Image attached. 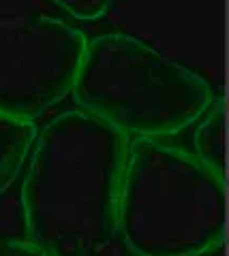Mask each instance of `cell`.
Instances as JSON below:
<instances>
[{
	"instance_id": "277c9868",
	"label": "cell",
	"mask_w": 229,
	"mask_h": 256,
	"mask_svg": "<svg viewBox=\"0 0 229 256\" xmlns=\"http://www.w3.org/2000/svg\"><path fill=\"white\" fill-rule=\"evenodd\" d=\"M86 43L62 18L0 0V114L35 122L65 100Z\"/></svg>"
},
{
	"instance_id": "5b68a950",
	"label": "cell",
	"mask_w": 229,
	"mask_h": 256,
	"mask_svg": "<svg viewBox=\"0 0 229 256\" xmlns=\"http://www.w3.org/2000/svg\"><path fill=\"white\" fill-rule=\"evenodd\" d=\"M35 139V122L0 114V194L24 171Z\"/></svg>"
},
{
	"instance_id": "8992f818",
	"label": "cell",
	"mask_w": 229,
	"mask_h": 256,
	"mask_svg": "<svg viewBox=\"0 0 229 256\" xmlns=\"http://www.w3.org/2000/svg\"><path fill=\"white\" fill-rule=\"evenodd\" d=\"M193 156L218 178L227 175V139H225V102L214 98L208 111L195 122Z\"/></svg>"
},
{
	"instance_id": "ba28073f",
	"label": "cell",
	"mask_w": 229,
	"mask_h": 256,
	"mask_svg": "<svg viewBox=\"0 0 229 256\" xmlns=\"http://www.w3.org/2000/svg\"><path fill=\"white\" fill-rule=\"evenodd\" d=\"M0 256H47L43 250H39L28 239H5L0 242Z\"/></svg>"
},
{
	"instance_id": "52a82bcc",
	"label": "cell",
	"mask_w": 229,
	"mask_h": 256,
	"mask_svg": "<svg viewBox=\"0 0 229 256\" xmlns=\"http://www.w3.org/2000/svg\"><path fill=\"white\" fill-rule=\"evenodd\" d=\"M60 13L67 18L82 20V22H94L101 20L112 9L114 0H50Z\"/></svg>"
},
{
	"instance_id": "3957f363",
	"label": "cell",
	"mask_w": 229,
	"mask_h": 256,
	"mask_svg": "<svg viewBox=\"0 0 229 256\" xmlns=\"http://www.w3.org/2000/svg\"><path fill=\"white\" fill-rule=\"evenodd\" d=\"M71 94L124 137L159 141L195 126L216 98L201 75L126 32L86 43Z\"/></svg>"
},
{
	"instance_id": "6da1fadb",
	"label": "cell",
	"mask_w": 229,
	"mask_h": 256,
	"mask_svg": "<svg viewBox=\"0 0 229 256\" xmlns=\"http://www.w3.org/2000/svg\"><path fill=\"white\" fill-rule=\"evenodd\" d=\"M129 137L84 109L52 118L24 164L26 239L47 256H99L118 235Z\"/></svg>"
},
{
	"instance_id": "7a4b0ae2",
	"label": "cell",
	"mask_w": 229,
	"mask_h": 256,
	"mask_svg": "<svg viewBox=\"0 0 229 256\" xmlns=\"http://www.w3.org/2000/svg\"><path fill=\"white\" fill-rule=\"evenodd\" d=\"M225 178L159 139L129 143L118 233L133 256H203L225 244Z\"/></svg>"
}]
</instances>
